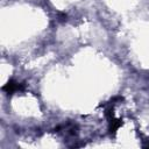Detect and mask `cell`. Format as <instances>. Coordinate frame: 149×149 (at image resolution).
<instances>
[{"mask_svg": "<svg viewBox=\"0 0 149 149\" xmlns=\"http://www.w3.org/2000/svg\"><path fill=\"white\" fill-rule=\"evenodd\" d=\"M22 88H23V87H22L20 84H17V83H15V81H13V80L8 81V83L3 86V90L7 91L8 93H12V92H14V91H16V90H22Z\"/></svg>", "mask_w": 149, "mask_h": 149, "instance_id": "obj_1", "label": "cell"}]
</instances>
